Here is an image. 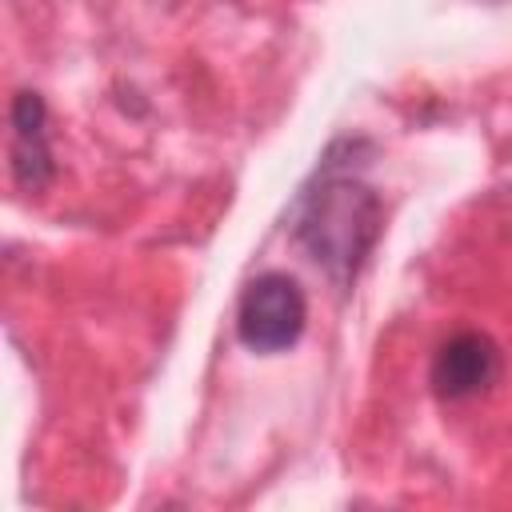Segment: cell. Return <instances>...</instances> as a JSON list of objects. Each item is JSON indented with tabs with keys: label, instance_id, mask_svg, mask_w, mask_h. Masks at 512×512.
I'll use <instances>...</instances> for the list:
<instances>
[{
	"label": "cell",
	"instance_id": "obj_1",
	"mask_svg": "<svg viewBox=\"0 0 512 512\" xmlns=\"http://www.w3.org/2000/svg\"><path fill=\"white\" fill-rule=\"evenodd\" d=\"M384 228L380 196L352 172L324 168L292 212V236L336 288H352Z\"/></svg>",
	"mask_w": 512,
	"mask_h": 512
},
{
	"label": "cell",
	"instance_id": "obj_2",
	"mask_svg": "<svg viewBox=\"0 0 512 512\" xmlns=\"http://www.w3.org/2000/svg\"><path fill=\"white\" fill-rule=\"evenodd\" d=\"M308 300L288 272H260L236 304V336L252 352H284L304 336Z\"/></svg>",
	"mask_w": 512,
	"mask_h": 512
},
{
	"label": "cell",
	"instance_id": "obj_3",
	"mask_svg": "<svg viewBox=\"0 0 512 512\" xmlns=\"http://www.w3.org/2000/svg\"><path fill=\"white\" fill-rule=\"evenodd\" d=\"M500 376V348L484 332H452L432 352V392L440 400H472L484 388H492Z\"/></svg>",
	"mask_w": 512,
	"mask_h": 512
},
{
	"label": "cell",
	"instance_id": "obj_4",
	"mask_svg": "<svg viewBox=\"0 0 512 512\" xmlns=\"http://www.w3.org/2000/svg\"><path fill=\"white\" fill-rule=\"evenodd\" d=\"M12 176L24 192H40L56 164H52V148H48V108L40 100V92H16L12 96Z\"/></svg>",
	"mask_w": 512,
	"mask_h": 512
}]
</instances>
